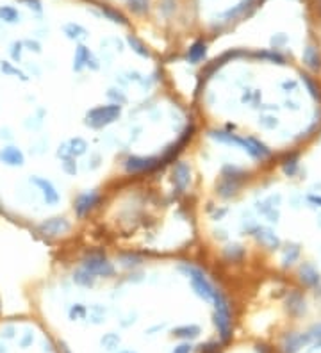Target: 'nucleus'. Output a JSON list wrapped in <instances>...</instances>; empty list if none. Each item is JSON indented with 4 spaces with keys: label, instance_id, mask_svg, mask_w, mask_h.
<instances>
[{
    "label": "nucleus",
    "instance_id": "nucleus-2",
    "mask_svg": "<svg viewBox=\"0 0 321 353\" xmlns=\"http://www.w3.org/2000/svg\"><path fill=\"white\" fill-rule=\"evenodd\" d=\"M173 353H191V346H189V344L177 346V348L173 349Z\"/></svg>",
    "mask_w": 321,
    "mask_h": 353
},
{
    "label": "nucleus",
    "instance_id": "nucleus-1",
    "mask_svg": "<svg viewBox=\"0 0 321 353\" xmlns=\"http://www.w3.org/2000/svg\"><path fill=\"white\" fill-rule=\"evenodd\" d=\"M130 8L138 13H143L148 8V0H130Z\"/></svg>",
    "mask_w": 321,
    "mask_h": 353
}]
</instances>
